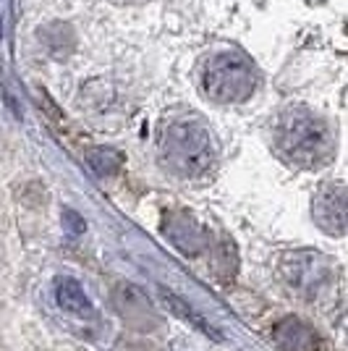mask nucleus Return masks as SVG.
Returning <instances> with one entry per match:
<instances>
[{
	"label": "nucleus",
	"mask_w": 348,
	"mask_h": 351,
	"mask_svg": "<svg viewBox=\"0 0 348 351\" xmlns=\"http://www.w3.org/2000/svg\"><path fill=\"white\" fill-rule=\"evenodd\" d=\"M277 149L283 152V158L290 162L301 165V168H317L330 160V129L325 126V121L309 113L306 108H293L288 113H283L275 132Z\"/></svg>",
	"instance_id": "obj_1"
},
{
	"label": "nucleus",
	"mask_w": 348,
	"mask_h": 351,
	"mask_svg": "<svg viewBox=\"0 0 348 351\" xmlns=\"http://www.w3.org/2000/svg\"><path fill=\"white\" fill-rule=\"evenodd\" d=\"M162 155L175 173L194 178V176H202L212 165L215 149H212L210 134L202 123L194 118H186V121H175L165 132Z\"/></svg>",
	"instance_id": "obj_2"
},
{
	"label": "nucleus",
	"mask_w": 348,
	"mask_h": 351,
	"mask_svg": "<svg viewBox=\"0 0 348 351\" xmlns=\"http://www.w3.org/2000/svg\"><path fill=\"white\" fill-rule=\"evenodd\" d=\"M257 84V73L247 58L238 53H218L204 63L202 87L218 103H238L247 100Z\"/></svg>",
	"instance_id": "obj_3"
},
{
	"label": "nucleus",
	"mask_w": 348,
	"mask_h": 351,
	"mask_svg": "<svg viewBox=\"0 0 348 351\" xmlns=\"http://www.w3.org/2000/svg\"><path fill=\"white\" fill-rule=\"evenodd\" d=\"M277 273L293 291H299L306 299H314L330 283V260L314 249H296L280 257Z\"/></svg>",
	"instance_id": "obj_4"
},
{
	"label": "nucleus",
	"mask_w": 348,
	"mask_h": 351,
	"mask_svg": "<svg viewBox=\"0 0 348 351\" xmlns=\"http://www.w3.org/2000/svg\"><path fill=\"white\" fill-rule=\"evenodd\" d=\"M314 223L325 234L343 236L348 234V186L330 184L314 197L312 205Z\"/></svg>",
	"instance_id": "obj_5"
},
{
	"label": "nucleus",
	"mask_w": 348,
	"mask_h": 351,
	"mask_svg": "<svg viewBox=\"0 0 348 351\" xmlns=\"http://www.w3.org/2000/svg\"><path fill=\"white\" fill-rule=\"evenodd\" d=\"M113 304L116 312L123 317L126 325H131L134 330H152L158 328V312L149 304L145 293L139 291L131 283H118L113 291Z\"/></svg>",
	"instance_id": "obj_6"
},
{
	"label": "nucleus",
	"mask_w": 348,
	"mask_h": 351,
	"mask_svg": "<svg viewBox=\"0 0 348 351\" xmlns=\"http://www.w3.org/2000/svg\"><path fill=\"white\" fill-rule=\"evenodd\" d=\"M273 341L277 343V349L283 351H319V346H322L317 330L309 322H304L301 317H293V315L275 322Z\"/></svg>",
	"instance_id": "obj_7"
},
{
	"label": "nucleus",
	"mask_w": 348,
	"mask_h": 351,
	"mask_svg": "<svg viewBox=\"0 0 348 351\" xmlns=\"http://www.w3.org/2000/svg\"><path fill=\"white\" fill-rule=\"evenodd\" d=\"M162 231L173 241V247L181 249L184 254H199L204 249V231L189 215H175L173 220H168L162 226Z\"/></svg>",
	"instance_id": "obj_8"
},
{
	"label": "nucleus",
	"mask_w": 348,
	"mask_h": 351,
	"mask_svg": "<svg viewBox=\"0 0 348 351\" xmlns=\"http://www.w3.org/2000/svg\"><path fill=\"white\" fill-rule=\"evenodd\" d=\"M55 299H58V307L66 309L69 315H76V317H95V307H92L87 291L82 289L79 280H73V278L55 280Z\"/></svg>",
	"instance_id": "obj_9"
},
{
	"label": "nucleus",
	"mask_w": 348,
	"mask_h": 351,
	"mask_svg": "<svg viewBox=\"0 0 348 351\" xmlns=\"http://www.w3.org/2000/svg\"><path fill=\"white\" fill-rule=\"evenodd\" d=\"M160 299H162V304L168 307V312H173L175 317H181V320H186L189 325H194L197 330H202V333H207L210 338H215V341H220V333L215 330V325L210 320H204L202 315L197 312V309L191 307L186 299H181L178 293H173L171 289H165V286H160Z\"/></svg>",
	"instance_id": "obj_10"
},
{
	"label": "nucleus",
	"mask_w": 348,
	"mask_h": 351,
	"mask_svg": "<svg viewBox=\"0 0 348 351\" xmlns=\"http://www.w3.org/2000/svg\"><path fill=\"white\" fill-rule=\"evenodd\" d=\"M89 162H92V168L100 176H113L118 171V165H121V158H118L116 152L100 149V152H95V155L89 158Z\"/></svg>",
	"instance_id": "obj_11"
},
{
	"label": "nucleus",
	"mask_w": 348,
	"mask_h": 351,
	"mask_svg": "<svg viewBox=\"0 0 348 351\" xmlns=\"http://www.w3.org/2000/svg\"><path fill=\"white\" fill-rule=\"evenodd\" d=\"M63 218H66V228H69L71 234H82V231H84V220L79 218L76 213L66 210V215H63Z\"/></svg>",
	"instance_id": "obj_12"
}]
</instances>
